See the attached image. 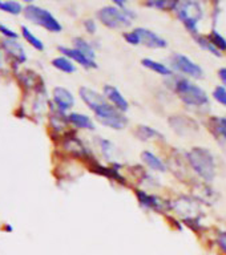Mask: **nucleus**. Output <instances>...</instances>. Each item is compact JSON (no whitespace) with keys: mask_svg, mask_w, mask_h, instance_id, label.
<instances>
[{"mask_svg":"<svg viewBox=\"0 0 226 255\" xmlns=\"http://www.w3.org/2000/svg\"><path fill=\"white\" fill-rule=\"evenodd\" d=\"M173 90L176 92L180 99L192 107H203L209 103L208 94L199 86L190 83L182 77H173Z\"/></svg>","mask_w":226,"mask_h":255,"instance_id":"obj_1","label":"nucleus"},{"mask_svg":"<svg viewBox=\"0 0 226 255\" xmlns=\"http://www.w3.org/2000/svg\"><path fill=\"white\" fill-rule=\"evenodd\" d=\"M188 160L195 171L205 181L210 182L214 178L216 173V165L212 153L208 149L195 148L188 153Z\"/></svg>","mask_w":226,"mask_h":255,"instance_id":"obj_2","label":"nucleus"},{"mask_svg":"<svg viewBox=\"0 0 226 255\" xmlns=\"http://www.w3.org/2000/svg\"><path fill=\"white\" fill-rule=\"evenodd\" d=\"M136 15L128 8H117L113 5L104 7L99 11L100 22L109 28H121L131 26V20Z\"/></svg>","mask_w":226,"mask_h":255,"instance_id":"obj_3","label":"nucleus"},{"mask_svg":"<svg viewBox=\"0 0 226 255\" xmlns=\"http://www.w3.org/2000/svg\"><path fill=\"white\" fill-rule=\"evenodd\" d=\"M177 18L180 19L181 22L185 24V27L189 29L192 33L197 35L198 33V28L197 24L202 18V8L197 1H181L176 7Z\"/></svg>","mask_w":226,"mask_h":255,"instance_id":"obj_4","label":"nucleus"},{"mask_svg":"<svg viewBox=\"0 0 226 255\" xmlns=\"http://www.w3.org/2000/svg\"><path fill=\"white\" fill-rule=\"evenodd\" d=\"M24 14L28 20H31L35 24H39L45 29L51 32H60L63 29L61 24L57 22V19L55 18L54 15L51 14L50 11L37 7V5L29 4L24 8Z\"/></svg>","mask_w":226,"mask_h":255,"instance_id":"obj_5","label":"nucleus"},{"mask_svg":"<svg viewBox=\"0 0 226 255\" xmlns=\"http://www.w3.org/2000/svg\"><path fill=\"white\" fill-rule=\"evenodd\" d=\"M97 117V120L104 124L105 126L113 128V129H122L124 126L127 125V117L121 114V112L116 109L112 105H109L107 101L104 104H101L97 109L93 111Z\"/></svg>","mask_w":226,"mask_h":255,"instance_id":"obj_6","label":"nucleus"},{"mask_svg":"<svg viewBox=\"0 0 226 255\" xmlns=\"http://www.w3.org/2000/svg\"><path fill=\"white\" fill-rule=\"evenodd\" d=\"M172 61V67L176 69V71L184 73V75H188V76L195 77V79H201L202 77V69L199 65H197L196 63H193L189 57H186L184 55L176 54L170 58Z\"/></svg>","mask_w":226,"mask_h":255,"instance_id":"obj_7","label":"nucleus"},{"mask_svg":"<svg viewBox=\"0 0 226 255\" xmlns=\"http://www.w3.org/2000/svg\"><path fill=\"white\" fill-rule=\"evenodd\" d=\"M137 32V35L140 36L141 44L146 45L149 48H165L168 45L167 40H164L163 37H160L156 35L154 32L149 31V29H145V28H137L135 29Z\"/></svg>","mask_w":226,"mask_h":255,"instance_id":"obj_8","label":"nucleus"},{"mask_svg":"<svg viewBox=\"0 0 226 255\" xmlns=\"http://www.w3.org/2000/svg\"><path fill=\"white\" fill-rule=\"evenodd\" d=\"M54 101L55 105L59 108L60 111H68L73 107L75 104V99H73L72 93L69 92L65 88H61V86H57L54 89Z\"/></svg>","mask_w":226,"mask_h":255,"instance_id":"obj_9","label":"nucleus"},{"mask_svg":"<svg viewBox=\"0 0 226 255\" xmlns=\"http://www.w3.org/2000/svg\"><path fill=\"white\" fill-rule=\"evenodd\" d=\"M104 94L105 97H107V99L114 105L116 109H118L120 112H127L128 108H129L128 101L124 99V96H122L121 92H120L117 88H114V86H112V85H105Z\"/></svg>","mask_w":226,"mask_h":255,"instance_id":"obj_10","label":"nucleus"},{"mask_svg":"<svg viewBox=\"0 0 226 255\" xmlns=\"http://www.w3.org/2000/svg\"><path fill=\"white\" fill-rule=\"evenodd\" d=\"M60 52H63L67 57L72 58L75 61H77L79 64H82L83 67L85 68H96L97 64L95 63V60H92L88 56H85L84 54H82L80 51L76 50V48H65V47H60Z\"/></svg>","mask_w":226,"mask_h":255,"instance_id":"obj_11","label":"nucleus"},{"mask_svg":"<svg viewBox=\"0 0 226 255\" xmlns=\"http://www.w3.org/2000/svg\"><path fill=\"white\" fill-rule=\"evenodd\" d=\"M3 47H4L5 52H7L11 57H14L18 63H24V61L27 60L24 48L19 44L18 41H15L14 39H5V40L3 41Z\"/></svg>","mask_w":226,"mask_h":255,"instance_id":"obj_12","label":"nucleus"},{"mask_svg":"<svg viewBox=\"0 0 226 255\" xmlns=\"http://www.w3.org/2000/svg\"><path fill=\"white\" fill-rule=\"evenodd\" d=\"M136 194H137V198H139L141 205H144L145 207H149L153 210H163L164 203L157 197L149 196V194H146L145 192H140V190L136 192Z\"/></svg>","mask_w":226,"mask_h":255,"instance_id":"obj_13","label":"nucleus"},{"mask_svg":"<svg viewBox=\"0 0 226 255\" xmlns=\"http://www.w3.org/2000/svg\"><path fill=\"white\" fill-rule=\"evenodd\" d=\"M68 121L73 124L76 128H82V129H89L93 130L95 129V125L90 120L89 117L85 116V114H80V113H71L68 116Z\"/></svg>","mask_w":226,"mask_h":255,"instance_id":"obj_14","label":"nucleus"},{"mask_svg":"<svg viewBox=\"0 0 226 255\" xmlns=\"http://www.w3.org/2000/svg\"><path fill=\"white\" fill-rule=\"evenodd\" d=\"M141 157H142L144 162L146 164V165L149 166L150 169L157 170V171H165V170H167L165 164H164L157 156H154L153 153L144 152L142 154H141Z\"/></svg>","mask_w":226,"mask_h":255,"instance_id":"obj_15","label":"nucleus"},{"mask_svg":"<svg viewBox=\"0 0 226 255\" xmlns=\"http://www.w3.org/2000/svg\"><path fill=\"white\" fill-rule=\"evenodd\" d=\"M142 65L145 68H149L152 71H154L158 75H163V76H172V71L168 67H165L164 64L158 63V61H154L152 58H144L142 60Z\"/></svg>","mask_w":226,"mask_h":255,"instance_id":"obj_16","label":"nucleus"},{"mask_svg":"<svg viewBox=\"0 0 226 255\" xmlns=\"http://www.w3.org/2000/svg\"><path fill=\"white\" fill-rule=\"evenodd\" d=\"M52 65L55 68H57L61 72H65V73H73L76 72V67L75 64L72 63V60H69L68 57H56L52 60Z\"/></svg>","mask_w":226,"mask_h":255,"instance_id":"obj_17","label":"nucleus"},{"mask_svg":"<svg viewBox=\"0 0 226 255\" xmlns=\"http://www.w3.org/2000/svg\"><path fill=\"white\" fill-rule=\"evenodd\" d=\"M22 33H23V37H24V39H26V40L33 47V48H36V50L39 51L44 50V44L41 43L40 39L33 35V33H32L26 26H22Z\"/></svg>","mask_w":226,"mask_h":255,"instance_id":"obj_18","label":"nucleus"},{"mask_svg":"<svg viewBox=\"0 0 226 255\" xmlns=\"http://www.w3.org/2000/svg\"><path fill=\"white\" fill-rule=\"evenodd\" d=\"M75 47H76V50L80 51L82 54H84L85 56L92 58V60H95V51H93L92 45H90L88 41H85L84 39H82V37H77V39H75Z\"/></svg>","mask_w":226,"mask_h":255,"instance_id":"obj_19","label":"nucleus"},{"mask_svg":"<svg viewBox=\"0 0 226 255\" xmlns=\"http://www.w3.org/2000/svg\"><path fill=\"white\" fill-rule=\"evenodd\" d=\"M22 4L18 1H0V11L11 15H18L22 12Z\"/></svg>","mask_w":226,"mask_h":255,"instance_id":"obj_20","label":"nucleus"},{"mask_svg":"<svg viewBox=\"0 0 226 255\" xmlns=\"http://www.w3.org/2000/svg\"><path fill=\"white\" fill-rule=\"evenodd\" d=\"M136 133L139 136V139H141L142 141L153 139V137H160V133H158L157 130L152 129V128H148V126H139Z\"/></svg>","mask_w":226,"mask_h":255,"instance_id":"obj_21","label":"nucleus"},{"mask_svg":"<svg viewBox=\"0 0 226 255\" xmlns=\"http://www.w3.org/2000/svg\"><path fill=\"white\" fill-rule=\"evenodd\" d=\"M213 129L218 136H221L222 139L226 140V117H218L213 118Z\"/></svg>","mask_w":226,"mask_h":255,"instance_id":"obj_22","label":"nucleus"},{"mask_svg":"<svg viewBox=\"0 0 226 255\" xmlns=\"http://www.w3.org/2000/svg\"><path fill=\"white\" fill-rule=\"evenodd\" d=\"M196 40H197V43H198L199 47H202L203 50H208L209 52H212L213 55H216V56H221V52L213 45V43L210 40H209L208 37H202V36H197L196 37Z\"/></svg>","mask_w":226,"mask_h":255,"instance_id":"obj_23","label":"nucleus"},{"mask_svg":"<svg viewBox=\"0 0 226 255\" xmlns=\"http://www.w3.org/2000/svg\"><path fill=\"white\" fill-rule=\"evenodd\" d=\"M208 39L212 41L213 45H214L218 51H226V39L222 35H220L217 31H213Z\"/></svg>","mask_w":226,"mask_h":255,"instance_id":"obj_24","label":"nucleus"},{"mask_svg":"<svg viewBox=\"0 0 226 255\" xmlns=\"http://www.w3.org/2000/svg\"><path fill=\"white\" fill-rule=\"evenodd\" d=\"M177 1H167V0H157V1H148L146 5H149V7H156L158 9H163V11H170V9H176L177 7Z\"/></svg>","mask_w":226,"mask_h":255,"instance_id":"obj_25","label":"nucleus"},{"mask_svg":"<svg viewBox=\"0 0 226 255\" xmlns=\"http://www.w3.org/2000/svg\"><path fill=\"white\" fill-rule=\"evenodd\" d=\"M213 96H214V99L217 100L218 103L222 104V105H225L226 107V88L225 86H217L214 92H213Z\"/></svg>","mask_w":226,"mask_h":255,"instance_id":"obj_26","label":"nucleus"},{"mask_svg":"<svg viewBox=\"0 0 226 255\" xmlns=\"http://www.w3.org/2000/svg\"><path fill=\"white\" fill-rule=\"evenodd\" d=\"M124 39L127 40V43H129V44H132V45L141 44L140 36L137 35V32H136V31L127 32V33H124Z\"/></svg>","mask_w":226,"mask_h":255,"instance_id":"obj_27","label":"nucleus"},{"mask_svg":"<svg viewBox=\"0 0 226 255\" xmlns=\"http://www.w3.org/2000/svg\"><path fill=\"white\" fill-rule=\"evenodd\" d=\"M0 33L7 36V39H16V37H18V33H16V32L9 29L8 27H5L4 24H1V23H0Z\"/></svg>","mask_w":226,"mask_h":255,"instance_id":"obj_28","label":"nucleus"},{"mask_svg":"<svg viewBox=\"0 0 226 255\" xmlns=\"http://www.w3.org/2000/svg\"><path fill=\"white\" fill-rule=\"evenodd\" d=\"M217 242L220 247H221V250L226 254V231H221V233L218 234Z\"/></svg>","mask_w":226,"mask_h":255,"instance_id":"obj_29","label":"nucleus"},{"mask_svg":"<svg viewBox=\"0 0 226 255\" xmlns=\"http://www.w3.org/2000/svg\"><path fill=\"white\" fill-rule=\"evenodd\" d=\"M84 27L86 28V31L89 32V33H95L96 32V24L93 20H85L84 22Z\"/></svg>","mask_w":226,"mask_h":255,"instance_id":"obj_30","label":"nucleus"},{"mask_svg":"<svg viewBox=\"0 0 226 255\" xmlns=\"http://www.w3.org/2000/svg\"><path fill=\"white\" fill-rule=\"evenodd\" d=\"M218 75H220V79H221V81L226 86V68H221V69L218 71Z\"/></svg>","mask_w":226,"mask_h":255,"instance_id":"obj_31","label":"nucleus"}]
</instances>
